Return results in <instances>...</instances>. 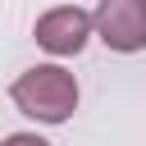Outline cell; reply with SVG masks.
<instances>
[{
    "instance_id": "1",
    "label": "cell",
    "mask_w": 146,
    "mask_h": 146,
    "mask_svg": "<svg viewBox=\"0 0 146 146\" xmlns=\"http://www.w3.org/2000/svg\"><path fill=\"white\" fill-rule=\"evenodd\" d=\"M9 100L36 123H68L78 110V78L64 64H36L9 82Z\"/></svg>"
},
{
    "instance_id": "2",
    "label": "cell",
    "mask_w": 146,
    "mask_h": 146,
    "mask_svg": "<svg viewBox=\"0 0 146 146\" xmlns=\"http://www.w3.org/2000/svg\"><path fill=\"white\" fill-rule=\"evenodd\" d=\"M91 36L119 55L146 50V0H100L91 14Z\"/></svg>"
},
{
    "instance_id": "3",
    "label": "cell",
    "mask_w": 146,
    "mask_h": 146,
    "mask_svg": "<svg viewBox=\"0 0 146 146\" xmlns=\"http://www.w3.org/2000/svg\"><path fill=\"white\" fill-rule=\"evenodd\" d=\"M32 36H36L41 50H50V55H59V59H64V55H78V50L91 41V14L78 9V5H55V9H46V14L36 18Z\"/></svg>"
},
{
    "instance_id": "4",
    "label": "cell",
    "mask_w": 146,
    "mask_h": 146,
    "mask_svg": "<svg viewBox=\"0 0 146 146\" xmlns=\"http://www.w3.org/2000/svg\"><path fill=\"white\" fill-rule=\"evenodd\" d=\"M0 146H50L46 137H36V132H9Z\"/></svg>"
}]
</instances>
